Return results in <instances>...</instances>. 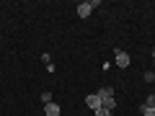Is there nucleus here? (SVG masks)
Instances as JSON below:
<instances>
[{"instance_id": "nucleus-9", "label": "nucleus", "mask_w": 155, "mask_h": 116, "mask_svg": "<svg viewBox=\"0 0 155 116\" xmlns=\"http://www.w3.org/2000/svg\"><path fill=\"white\" fill-rule=\"evenodd\" d=\"M145 106H150V108H155V95H147V101H145Z\"/></svg>"}, {"instance_id": "nucleus-6", "label": "nucleus", "mask_w": 155, "mask_h": 116, "mask_svg": "<svg viewBox=\"0 0 155 116\" xmlns=\"http://www.w3.org/2000/svg\"><path fill=\"white\" fill-rule=\"evenodd\" d=\"M41 101H44V103H52V93L49 90H41Z\"/></svg>"}, {"instance_id": "nucleus-5", "label": "nucleus", "mask_w": 155, "mask_h": 116, "mask_svg": "<svg viewBox=\"0 0 155 116\" xmlns=\"http://www.w3.org/2000/svg\"><path fill=\"white\" fill-rule=\"evenodd\" d=\"M98 95H101V101L114 98V88H101V90H98Z\"/></svg>"}, {"instance_id": "nucleus-10", "label": "nucleus", "mask_w": 155, "mask_h": 116, "mask_svg": "<svg viewBox=\"0 0 155 116\" xmlns=\"http://www.w3.org/2000/svg\"><path fill=\"white\" fill-rule=\"evenodd\" d=\"M96 116H111V111H106V108H98V111H93Z\"/></svg>"}, {"instance_id": "nucleus-2", "label": "nucleus", "mask_w": 155, "mask_h": 116, "mask_svg": "<svg viewBox=\"0 0 155 116\" xmlns=\"http://www.w3.org/2000/svg\"><path fill=\"white\" fill-rule=\"evenodd\" d=\"M91 11H93V0H88V3H80V5H78V18H88Z\"/></svg>"}, {"instance_id": "nucleus-8", "label": "nucleus", "mask_w": 155, "mask_h": 116, "mask_svg": "<svg viewBox=\"0 0 155 116\" xmlns=\"http://www.w3.org/2000/svg\"><path fill=\"white\" fill-rule=\"evenodd\" d=\"M41 62H44V65H52V54H49V52H44V54H41Z\"/></svg>"}, {"instance_id": "nucleus-11", "label": "nucleus", "mask_w": 155, "mask_h": 116, "mask_svg": "<svg viewBox=\"0 0 155 116\" xmlns=\"http://www.w3.org/2000/svg\"><path fill=\"white\" fill-rule=\"evenodd\" d=\"M153 60H155V49H153Z\"/></svg>"}, {"instance_id": "nucleus-4", "label": "nucleus", "mask_w": 155, "mask_h": 116, "mask_svg": "<svg viewBox=\"0 0 155 116\" xmlns=\"http://www.w3.org/2000/svg\"><path fill=\"white\" fill-rule=\"evenodd\" d=\"M44 116H60V106L52 101V103H44Z\"/></svg>"}, {"instance_id": "nucleus-3", "label": "nucleus", "mask_w": 155, "mask_h": 116, "mask_svg": "<svg viewBox=\"0 0 155 116\" xmlns=\"http://www.w3.org/2000/svg\"><path fill=\"white\" fill-rule=\"evenodd\" d=\"M129 62H132V57H129L127 52H122V49L116 52V65L122 67V70H124V67H129Z\"/></svg>"}, {"instance_id": "nucleus-1", "label": "nucleus", "mask_w": 155, "mask_h": 116, "mask_svg": "<svg viewBox=\"0 0 155 116\" xmlns=\"http://www.w3.org/2000/svg\"><path fill=\"white\" fill-rule=\"evenodd\" d=\"M85 106H88V108H93V111H98L101 106H104V101H101L98 93H91V95H85Z\"/></svg>"}, {"instance_id": "nucleus-7", "label": "nucleus", "mask_w": 155, "mask_h": 116, "mask_svg": "<svg viewBox=\"0 0 155 116\" xmlns=\"http://www.w3.org/2000/svg\"><path fill=\"white\" fill-rule=\"evenodd\" d=\"M142 77H145V83H153V80H155V72H150V70H147Z\"/></svg>"}]
</instances>
